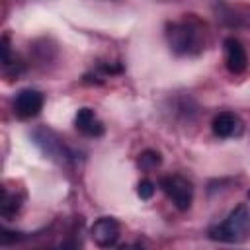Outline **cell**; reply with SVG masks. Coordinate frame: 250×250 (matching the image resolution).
Segmentation results:
<instances>
[{
  "mask_svg": "<svg viewBox=\"0 0 250 250\" xmlns=\"http://www.w3.org/2000/svg\"><path fill=\"white\" fill-rule=\"evenodd\" d=\"M166 39L176 55H197L205 49L203 23L193 14L180 21H170L166 25Z\"/></svg>",
  "mask_w": 250,
  "mask_h": 250,
  "instance_id": "obj_1",
  "label": "cell"
},
{
  "mask_svg": "<svg viewBox=\"0 0 250 250\" xmlns=\"http://www.w3.org/2000/svg\"><path fill=\"white\" fill-rule=\"evenodd\" d=\"M248 236H250V209L246 203L236 205L223 223L213 225L209 229V238L227 244L244 242Z\"/></svg>",
  "mask_w": 250,
  "mask_h": 250,
  "instance_id": "obj_2",
  "label": "cell"
},
{
  "mask_svg": "<svg viewBox=\"0 0 250 250\" xmlns=\"http://www.w3.org/2000/svg\"><path fill=\"white\" fill-rule=\"evenodd\" d=\"M160 189L166 193V197L180 209V211H188L191 207L193 201V186L188 178L180 176V174H168L162 176L158 182Z\"/></svg>",
  "mask_w": 250,
  "mask_h": 250,
  "instance_id": "obj_3",
  "label": "cell"
},
{
  "mask_svg": "<svg viewBox=\"0 0 250 250\" xmlns=\"http://www.w3.org/2000/svg\"><path fill=\"white\" fill-rule=\"evenodd\" d=\"M45 96L35 88H23L14 98V113L20 119H31L41 113Z\"/></svg>",
  "mask_w": 250,
  "mask_h": 250,
  "instance_id": "obj_4",
  "label": "cell"
},
{
  "mask_svg": "<svg viewBox=\"0 0 250 250\" xmlns=\"http://www.w3.org/2000/svg\"><path fill=\"white\" fill-rule=\"evenodd\" d=\"M213 133L219 139H234L244 133V121L234 111H221L213 117Z\"/></svg>",
  "mask_w": 250,
  "mask_h": 250,
  "instance_id": "obj_5",
  "label": "cell"
},
{
  "mask_svg": "<svg viewBox=\"0 0 250 250\" xmlns=\"http://www.w3.org/2000/svg\"><path fill=\"white\" fill-rule=\"evenodd\" d=\"M90 234L100 248H111L119 240V223L113 217H100L92 225Z\"/></svg>",
  "mask_w": 250,
  "mask_h": 250,
  "instance_id": "obj_6",
  "label": "cell"
},
{
  "mask_svg": "<svg viewBox=\"0 0 250 250\" xmlns=\"http://www.w3.org/2000/svg\"><path fill=\"white\" fill-rule=\"evenodd\" d=\"M223 47H225V64H227L229 72H232V74L244 72L248 66V55H246L244 45L236 37H227Z\"/></svg>",
  "mask_w": 250,
  "mask_h": 250,
  "instance_id": "obj_7",
  "label": "cell"
},
{
  "mask_svg": "<svg viewBox=\"0 0 250 250\" xmlns=\"http://www.w3.org/2000/svg\"><path fill=\"white\" fill-rule=\"evenodd\" d=\"M74 125H76V129H78L82 135L92 137V139L102 137L104 131H105L104 123L98 119V115H96L94 109H90V107H80V109L76 111V115H74Z\"/></svg>",
  "mask_w": 250,
  "mask_h": 250,
  "instance_id": "obj_8",
  "label": "cell"
},
{
  "mask_svg": "<svg viewBox=\"0 0 250 250\" xmlns=\"http://www.w3.org/2000/svg\"><path fill=\"white\" fill-rule=\"evenodd\" d=\"M21 207V197H18L16 193H10L6 188H2V203H0V213L2 217L10 219L12 215H16Z\"/></svg>",
  "mask_w": 250,
  "mask_h": 250,
  "instance_id": "obj_9",
  "label": "cell"
},
{
  "mask_svg": "<svg viewBox=\"0 0 250 250\" xmlns=\"http://www.w3.org/2000/svg\"><path fill=\"white\" fill-rule=\"evenodd\" d=\"M160 154L156 152V150H145V152H141L139 154V166L143 168V170H152V168H156L158 164H160Z\"/></svg>",
  "mask_w": 250,
  "mask_h": 250,
  "instance_id": "obj_10",
  "label": "cell"
},
{
  "mask_svg": "<svg viewBox=\"0 0 250 250\" xmlns=\"http://www.w3.org/2000/svg\"><path fill=\"white\" fill-rule=\"evenodd\" d=\"M154 189H156L154 182H150V180H141L139 186H137V195H139L141 199H150V197L154 195Z\"/></svg>",
  "mask_w": 250,
  "mask_h": 250,
  "instance_id": "obj_11",
  "label": "cell"
},
{
  "mask_svg": "<svg viewBox=\"0 0 250 250\" xmlns=\"http://www.w3.org/2000/svg\"><path fill=\"white\" fill-rule=\"evenodd\" d=\"M59 250H80V240L76 238L74 232H68L62 238V242L59 244Z\"/></svg>",
  "mask_w": 250,
  "mask_h": 250,
  "instance_id": "obj_12",
  "label": "cell"
},
{
  "mask_svg": "<svg viewBox=\"0 0 250 250\" xmlns=\"http://www.w3.org/2000/svg\"><path fill=\"white\" fill-rule=\"evenodd\" d=\"M21 238H23V234H21V232H16V230H8V229H2V234H0V242H2L4 246L12 244V242H18V240H21Z\"/></svg>",
  "mask_w": 250,
  "mask_h": 250,
  "instance_id": "obj_13",
  "label": "cell"
},
{
  "mask_svg": "<svg viewBox=\"0 0 250 250\" xmlns=\"http://www.w3.org/2000/svg\"><path fill=\"white\" fill-rule=\"evenodd\" d=\"M119 250H145V248L139 246V244H123Z\"/></svg>",
  "mask_w": 250,
  "mask_h": 250,
  "instance_id": "obj_14",
  "label": "cell"
},
{
  "mask_svg": "<svg viewBox=\"0 0 250 250\" xmlns=\"http://www.w3.org/2000/svg\"><path fill=\"white\" fill-rule=\"evenodd\" d=\"M248 199H250V191H248Z\"/></svg>",
  "mask_w": 250,
  "mask_h": 250,
  "instance_id": "obj_15",
  "label": "cell"
}]
</instances>
